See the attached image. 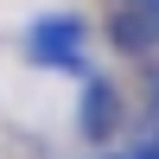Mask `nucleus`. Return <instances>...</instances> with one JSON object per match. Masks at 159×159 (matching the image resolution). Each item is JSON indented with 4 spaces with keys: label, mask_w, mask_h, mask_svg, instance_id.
I'll use <instances>...</instances> for the list:
<instances>
[{
    "label": "nucleus",
    "mask_w": 159,
    "mask_h": 159,
    "mask_svg": "<svg viewBox=\"0 0 159 159\" xmlns=\"http://www.w3.org/2000/svg\"><path fill=\"white\" fill-rule=\"evenodd\" d=\"M32 57L51 64V70H83V19L57 13V19L32 25Z\"/></svg>",
    "instance_id": "nucleus-1"
},
{
    "label": "nucleus",
    "mask_w": 159,
    "mask_h": 159,
    "mask_svg": "<svg viewBox=\"0 0 159 159\" xmlns=\"http://www.w3.org/2000/svg\"><path fill=\"white\" fill-rule=\"evenodd\" d=\"M108 38L121 51H159V13L153 7H121L108 19Z\"/></svg>",
    "instance_id": "nucleus-2"
},
{
    "label": "nucleus",
    "mask_w": 159,
    "mask_h": 159,
    "mask_svg": "<svg viewBox=\"0 0 159 159\" xmlns=\"http://www.w3.org/2000/svg\"><path fill=\"white\" fill-rule=\"evenodd\" d=\"M115 121H121V96H115L108 83H89L83 89V134L89 140H108Z\"/></svg>",
    "instance_id": "nucleus-3"
},
{
    "label": "nucleus",
    "mask_w": 159,
    "mask_h": 159,
    "mask_svg": "<svg viewBox=\"0 0 159 159\" xmlns=\"http://www.w3.org/2000/svg\"><path fill=\"white\" fill-rule=\"evenodd\" d=\"M121 159H159V134H147V140H134Z\"/></svg>",
    "instance_id": "nucleus-4"
},
{
    "label": "nucleus",
    "mask_w": 159,
    "mask_h": 159,
    "mask_svg": "<svg viewBox=\"0 0 159 159\" xmlns=\"http://www.w3.org/2000/svg\"><path fill=\"white\" fill-rule=\"evenodd\" d=\"M127 7H153V13H159V0H127Z\"/></svg>",
    "instance_id": "nucleus-5"
}]
</instances>
